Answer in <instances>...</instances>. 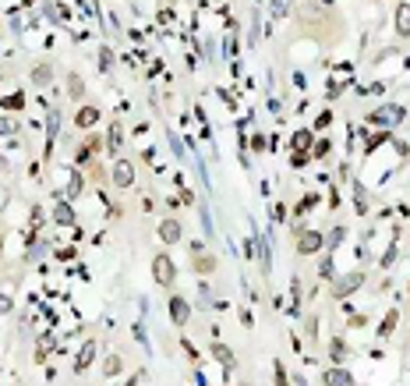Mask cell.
Returning <instances> with one entry per match:
<instances>
[{
	"mask_svg": "<svg viewBox=\"0 0 410 386\" xmlns=\"http://www.w3.org/2000/svg\"><path fill=\"white\" fill-rule=\"evenodd\" d=\"M152 273H156V280H159L163 287H170V284H174V262H170V255H156Z\"/></svg>",
	"mask_w": 410,
	"mask_h": 386,
	"instance_id": "1",
	"label": "cell"
},
{
	"mask_svg": "<svg viewBox=\"0 0 410 386\" xmlns=\"http://www.w3.org/2000/svg\"><path fill=\"white\" fill-rule=\"evenodd\" d=\"M318 248H322V234H318V230H304L301 241H297V252H301V255H311V252H318Z\"/></svg>",
	"mask_w": 410,
	"mask_h": 386,
	"instance_id": "2",
	"label": "cell"
},
{
	"mask_svg": "<svg viewBox=\"0 0 410 386\" xmlns=\"http://www.w3.org/2000/svg\"><path fill=\"white\" fill-rule=\"evenodd\" d=\"M159 238H163V241H170V245H174V241H181V223H177V220H163Z\"/></svg>",
	"mask_w": 410,
	"mask_h": 386,
	"instance_id": "3",
	"label": "cell"
},
{
	"mask_svg": "<svg viewBox=\"0 0 410 386\" xmlns=\"http://www.w3.org/2000/svg\"><path fill=\"white\" fill-rule=\"evenodd\" d=\"M170 319H174L177 326L188 323V301H184V298H174V301H170Z\"/></svg>",
	"mask_w": 410,
	"mask_h": 386,
	"instance_id": "4",
	"label": "cell"
},
{
	"mask_svg": "<svg viewBox=\"0 0 410 386\" xmlns=\"http://www.w3.org/2000/svg\"><path fill=\"white\" fill-rule=\"evenodd\" d=\"M325 386H354V379L343 369H329V372H325Z\"/></svg>",
	"mask_w": 410,
	"mask_h": 386,
	"instance_id": "5",
	"label": "cell"
},
{
	"mask_svg": "<svg viewBox=\"0 0 410 386\" xmlns=\"http://www.w3.org/2000/svg\"><path fill=\"white\" fill-rule=\"evenodd\" d=\"M354 287H361V273H350V277H343L333 291H336V298H343V294H350Z\"/></svg>",
	"mask_w": 410,
	"mask_h": 386,
	"instance_id": "6",
	"label": "cell"
},
{
	"mask_svg": "<svg viewBox=\"0 0 410 386\" xmlns=\"http://www.w3.org/2000/svg\"><path fill=\"white\" fill-rule=\"evenodd\" d=\"M131 177H135V174H131V163L120 160V163L113 167V181H117V184H131Z\"/></svg>",
	"mask_w": 410,
	"mask_h": 386,
	"instance_id": "7",
	"label": "cell"
},
{
	"mask_svg": "<svg viewBox=\"0 0 410 386\" xmlns=\"http://www.w3.org/2000/svg\"><path fill=\"white\" fill-rule=\"evenodd\" d=\"M195 252H198V255H195V266L202 269V273H212V269H216V259H212V255H205L202 248H195Z\"/></svg>",
	"mask_w": 410,
	"mask_h": 386,
	"instance_id": "8",
	"label": "cell"
},
{
	"mask_svg": "<svg viewBox=\"0 0 410 386\" xmlns=\"http://www.w3.org/2000/svg\"><path fill=\"white\" fill-rule=\"evenodd\" d=\"M96 121H99V110H92V106H85V110L78 113V124H81V128H92Z\"/></svg>",
	"mask_w": 410,
	"mask_h": 386,
	"instance_id": "9",
	"label": "cell"
},
{
	"mask_svg": "<svg viewBox=\"0 0 410 386\" xmlns=\"http://www.w3.org/2000/svg\"><path fill=\"white\" fill-rule=\"evenodd\" d=\"M92 355H96V344H85V347H81V355H78V369H89Z\"/></svg>",
	"mask_w": 410,
	"mask_h": 386,
	"instance_id": "10",
	"label": "cell"
},
{
	"mask_svg": "<svg viewBox=\"0 0 410 386\" xmlns=\"http://www.w3.org/2000/svg\"><path fill=\"white\" fill-rule=\"evenodd\" d=\"M396 25H400V32H407V28H410V7H407V4L396 11Z\"/></svg>",
	"mask_w": 410,
	"mask_h": 386,
	"instance_id": "11",
	"label": "cell"
},
{
	"mask_svg": "<svg viewBox=\"0 0 410 386\" xmlns=\"http://www.w3.org/2000/svg\"><path fill=\"white\" fill-rule=\"evenodd\" d=\"M67 92H71L74 99H78L81 92H85V85H81V78H78V74H71V78H67Z\"/></svg>",
	"mask_w": 410,
	"mask_h": 386,
	"instance_id": "12",
	"label": "cell"
},
{
	"mask_svg": "<svg viewBox=\"0 0 410 386\" xmlns=\"http://www.w3.org/2000/svg\"><path fill=\"white\" fill-rule=\"evenodd\" d=\"M396 117H400V110H396V106H386L382 113H375L372 121H396Z\"/></svg>",
	"mask_w": 410,
	"mask_h": 386,
	"instance_id": "13",
	"label": "cell"
},
{
	"mask_svg": "<svg viewBox=\"0 0 410 386\" xmlns=\"http://www.w3.org/2000/svg\"><path fill=\"white\" fill-rule=\"evenodd\" d=\"M212 355H216L219 362H226V365H233V355L226 351V347H223V344H216V347H212Z\"/></svg>",
	"mask_w": 410,
	"mask_h": 386,
	"instance_id": "14",
	"label": "cell"
},
{
	"mask_svg": "<svg viewBox=\"0 0 410 386\" xmlns=\"http://www.w3.org/2000/svg\"><path fill=\"white\" fill-rule=\"evenodd\" d=\"M57 223H74V213L67 206H57Z\"/></svg>",
	"mask_w": 410,
	"mask_h": 386,
	"instance_id": "15",
	"label": "cell"
},
{
	"mask_svg": "<svg viewBox=\"0 0 410 386\" xmlns=\"http://www.w3.org/2000/svg\"><path fill=\"white\" fill-rule=\"evenodd\" d=\"M396 319H400V316H396V312H389V316H386V323H382V330H379V333H382V337H389V333H393V326H396Z\"/></svg>",
	"mask_w": 410,
	"mask_h": 386,
	"instance_id": "16",
	"label": "cell"
},
{
	"mask_svg": "<svg viewBox=\"0 0 410 386\" xmlns=\"http://www.w3.org/2000/svg\"><path fill=\"white\" fill-rule=\"evenodd\" d=\"M46 78H50V67H46V64H39V67H35V82H39V85H46Z\"/></svg>",
	"mask_w": 410,
	"mask_h": 386,
	"instance_id": "17",
	"label": "cell"
},
{
	"mask_svg": "<svg viewBox=\"0 0 410 386\" xmlns=\"http://www.w3.org/2000/svg\"><path fill=\"white\" fill-rule=\"evenodd\" d=\"M308 142H311L308 131H297V135H294V145H297V149H308Z\"/></svg>",
	"mask_w": 410,
	"mask_h": 386,
	"instance_id": "18",
	"label": "cell"
},
{
	"mask_svg": "<svg viewBox=\"0 0 410 386\" xmlns=\"http://www.w3.org/2000/svg\"><path fill=\"white\" fill-rule=\"evenodd\" d=\"M117 372H120V358H110L106 362V376H117Z\"/></svg>",
	"mask_w": 410,
	"mask_h": 386,
	"instance_id": "19",
	"label": "cell"
},
{
	"mask_svg": "<svg viewBox=\"0 0 410 386\" xmlns=\"http://www.w3.org/2000/svg\"><path fill=\"white\" fill-rule=\"evenodd\" d=\"M117 145H120V128L113 124V131H110V149H117Z\"/></svg>",
	"mask_w": 410,
	"mask_h": 386,
	"instance_id": "20",
	"label": "cell"
},
{
	"mask_svg": "<svg viewBox=\"0 0 410 386\" xmlns=\"http://www.w3.org/2000/svg\"><path fill=\"white\" fill-rule=\"evenodd\" d=\"M4 131H14V124L11 121H0V135H4Z\"/></svg>",
	"mask_w": 410,
	"mask_h": 386,
	"instance_id": "21",
	"label": "cell"
},
{
	"mask_svg": "<svg viewBox=\"0 0 410 386\" xmlns=\"http://www.w3.org/2000/svg\"><path fill=\"white\" fill-rule=\"evenodd\" d=\"M0 167H4V160H0Z\"/></svg>",
	"mask_w": 410,
	"mask_h": 386,
	"instance_id": "22",
	"label": "cell"
}]
</instances>
